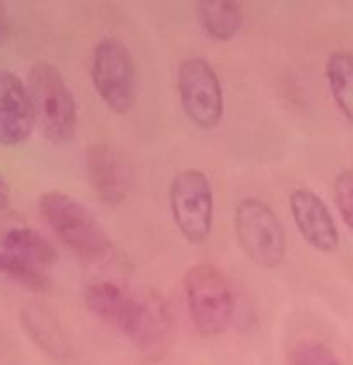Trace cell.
<instances>
[{"label": "cell", "mask_w": 353, "mask_h": 365, "mask_svg": "<svg viewBox=\"0 0 353 365\" xmlns=\"http://www.w3.org/2000/svg\"><path fill=\"white\" fill-rule=\"evenodd\" d=\"M178 87L180 106L188 120L200 130H214L224 118V89L212 63L200 56L185 58L178 65Z\"/></svg>", "instance_id": "9"}, {"label": "cell", "mask_w": 353, "mask_h": 365, "mask_svg": "<svg viewBox=\"0 0 353 365\" xmlns=\"http://www.w3.org/2000/svg\"><path fill=\"white\" fill-rule=\"evenodd\" d=\"M324 77L337 108L353 125V53L334 51L324 63Z\"/></svg>", "instance_id": "15"}, {"label": "cell", "mask_w": 353, "mask_h": 365, "mask_svg": "<svg viewBox=\"0 0 353 365\" xmlns=\"http://www.w3.org/2000/svg\"><path fill=\"white\" fill-rule=\"evenodd\" d=\"M10 182H8V178H5L3 173H0V212H5L10 207Z\"/></svg>", "instance_id": "19"}, {"label": "cell", "mask_w": 353, "mask_h": 365, "mask_svg": "<svg viewBox=\"0 0 353 365\" xmlns=\"http://www.w3.org/2000/svg\"><path fill=\"white\" fill-rule=\"evenodd\" d=\"M89 185L103 205H121L130 195V173L123 156L106 142H96L84 154Z\"/></svg>", "instance_id": "12"}, {"label": "cell", "mask_w": 353, "mask_h": 365, "mask_svg": "<svg viewBox=\"0 0 353 365\" xmlns=\"http://www.w3.org/2000/svg\"><path fill=\"white\" fill-rule=\"evenodd\" d=\"M10 36H12L10 15H8V8H5V3H0V46L8 43Z\"/></svg>", "instance_id": "18"}, {"label": "cell", "mask_w": 353, "mask_h": 365, "mask_svg": "<svg viewBox=\"0 0 353 365\" xmlns=\"http://www.w3.org/2000/svg\"><path fill=\"white\" fill-rule=\"evenodd\" d=\"M56 264L58 250L44 233L15 214L0 217V274L31 291H46Z\"/></svg>", "instance_id": "3"}, {"label": "cell", "mask_w": 353, "mask_h": 365, "mask_svg": "<svg viewBox=\"0 0 353 365\" xmlns=\"http://www.w3.org/2000/svg\"><path fill=\"white\" fill-rule=\"evenodd\" d=\"M89 77L111 113L126 115L133 110L137 99V65L126 43L118 38H101L91 51Z\"/></svg>", "instance_id": "7"}, {"label": "cell", "mask_w": 353, "mask_h": 365, "mask_svg": "<svg viewBox=\"0 0 353 365\" xmlns=\"http://www.w3.org/2000/svg\"><path fill=\"white\" fill-rule=\"evenodd\" d=\"M36 125L29 89L15 73L0 70V145L19 147Z\"/></svg>", "instance_id": "11"}, {"label": "cell", "mask_w": 353, "mask_h": 365, "mask_svg": "<svg viewBox=\"0 0 353 365\" xmlns=\"http://www.w3.org/2000/svg\"><path fill=\"white\" fill-rule=\"evenodd\" d=\"M289 207H291V217L296 224L298 233L303 236V240L310 247H315L317 252L332 255L339 250V228L334 224L329 207L324 205V200L319 197L315 190L310 187H296L289 195Z\"/></svg>", "instance_id": "10"}, {"label": "cell", "mask_w": 353, "mask_h": 365, "mask_svg": "<svg viewBox=\"0 0 353 365\" xmlns=\"http://www.w3.org/2000/svg\"><path fill=\"white\" fill-rule=\"evenodd\" d=\"M39 214L61 243L89 264L108 262L118 255L113 240L96 217L80 200L61 190H48L39 197Z\"/></svg>", "instance_id": "2"}, {"label": "cell", "mask_w": 353, "mask_h": 365, "mask_svg": "<svg viewBox=\"0 0 353 365\" xmlns=\"http://www.w3.org/2000/svg\"><path fill=\"white\" fill-rule=\"evenodd\" d=\"M173 224L188 243H205L214 224V190L207 173L198 168H183L168 185Z\"/></svg>", "instance_id": "8"}, {"label": "cell", "mask_w": 353, "mask_h": 365, "mask_svg": "<svg viewBox=\"0 0 353 365\" xmlns=\"http://www.w3.org/2000/svg\"><path fill=\"white\" fill-rule=\"evenodd\" d=\"M233 231L240 250L252 264L277 269L286 259V231L277 212L260 197H245L235 205Z\"/></svg>", "instance_id": "6"}, {"label": "cell", "mask_w": 353, "mask_h": 365, "mask_svg": "<svg viewBox=\"0 0 353 365\" xmlns=\"http://www.w3.org/2000/svg\"><path fill=\"white\" fill-rule=\"evenodd\" d=\"M19 322L27 336L44 351L46 356L56 361H68L73 349H70L68 334H65L61 319L48 305L44 303H27L19 310Z\"/></svg>", "instance_id": "13"}, {"label": "cell", "mask_w": 353, "mask_h": 365, "mask_svg": "<svg viewBox=\"0 0 353 365\" xmlns=\"http://www.w3.org/2000/svg\"><path fill=\"white\" fill-rule=\"evenodd\" d=\"M36 128L51 145H70L77 135V101L61 70L48 61H36L27 77Z\"/></svg>", "instance_id": "4"}, {"label": "cell", "mask_w": 353, "mask_h": 365, "mask_svg": "<svg viewBox=\"0 0 353 365\" xmlns=\"http://www.w3.org/2000/svg\"><path fill=\"white\" fill-rule=\"evenodd\" d=\"M334 202L342 221L353 233V168H344L334 178Z\"/></svg>", "instance_id": "17"}, {"label": "cell", "mask_w": 353, "mask_h": 365, "mask_svg": "<svg viewBox=\"0 0 353 365\" xmlns=\"http://www.w3.org/2000/svg\"><path fill=\"white\" fill-rule=\"evenodd\" d=\"M84 305L94 317L135 344L152 361L166 354L171 341V312L156 293H135L128 286L99 279L84 286Z\"/></svg>", "instance_id": "1"}, {"label": "cell", "mask_w": 353, "mask_h": 365, "mask_svg": "<svg viewBox=\"0 0 353 365\" xmlns=\"http://www.w3.org/2000/svg\"><path fill=\"white\" fill-rule=\"evenodd\" d=\"M289 365H342V361L317 339H300L289 351Z\"/></svg>", "instance_id": "16"}, {"label": "cell", "mask_w": 353, "mask_h": 365, "mask_svg": "<svg viewBox=\"0 0 353 365\" xmlns=\"http://www.w3.org/2000/svg\"><path fill=\"white\" fill-rule=\"evenodd\" d=\"M195 10L212 41H231L243 27V5L235 0H200Z\"/></svg>", "instance_id": "14"}, {"label": "cell", "mask_w": 353, "mask_h": 365, "mask_svg": "<svg viewBox=\"0 0 353 365\" xmlns=\"http://www.w3.org/2000/svg\"><path fill=\"white\" fill-rule=\"evenodd\" d=\"M188 315L202 336H219L235 317V293L224 272L209 262L188 267L183 277Z\"/></svg>", "instance_id": "5"}]
</instances>
